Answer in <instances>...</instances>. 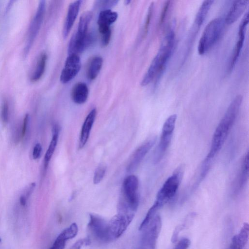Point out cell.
I'll use <instances>...</instances> for the list:
<instances>
[{"label":"cell","instance_id":"obj_1","mask_svg":"<svg viewBox=\"0 0 249 249\" xmlns=\"http://www.w3.org/2000/svg\"><path fill=\"white\" fill-rule=\"evenodd\" d=\"M243 101L241 95L231 101L213 133L210 151L205 159L213 161L224 144L239 112Z\"/></svg>","mask_w":249,"mask_h":249},{"label":"cell","instance_id":"obj_2","mask_svg":"<svg viewBox=\"0 0 249 249\" xmlns=\"http://www.w3.org/2000/svg\"><path fill=\"white\" fill-rule=\"evenodd\" d=\"M175 39L174 31L171 29L163 39L158 53L144 75L141 83L142 86L148 85L156 78L158 80L160 78L174 51Z\"/></svg>","mask_w":249,"mask_h":249},{"label":"cell","instance_id":"obj_3","mask_svg":"<svg viewBox=\"0 0 249 249\" xmlns=\"http://www.w3.org/2000/svg\"><path fill=\"white\" fill-rule=\"evenodd\" d=\"M184 169L183 165L178 166L159 190L153 203L159 210L176 195L181 182Z\"/></svg>","mask_w":249,"mask_h":249},{"label":"cell","instance_id":"obj_4","mask_svg":"<svg viewBox=\"0 0 249 249\" xmlns=\"http://www.w3.org/2000/svg\"><path fill=\"white\" fill-rule=\"evenodd\" d=\"M225 24L224 18L220 17L212 19L207 24L198 44L199 54H205L216 44L222 34Z\"/></svg>","mask_w":249,"mask_h":249},{"label":"cell","instance_id":"obj_5","mask_svg":"<svg viewBox=\"0 0 249 249\" xmlns=\"http://www.w3.org/2000/svg\"><path fill=\"white\" fill-rule=\"evenodd\" d=\"M139 180L133 175L127 176L123 184L122 196L119 203L136 213L139 203Z\"/></svg>","mask_w":249,"mask_h":249},{"label":"cell","instance_id":"obj_6","mask_svg":"<svg viewBox=\"0 0 249 249\" xmlns=\"http://www.w3.org/2000/svg\"><path fill=\"white\" fill-rule=\"evenodd\" d=\"M177 119L176 114L171 115L163 124L160 140L154 154L153 161L155 163L162 160L170 144Z\"/></svg>","mask_w":249,"mask_h":249},{"label":"cell","instance_id":"obj_7","mask_svg":"<svg viewBox=\"0 0 249 249\" xmlns=\"http://www.w3.org/2000/svg\"><path fill=\"white\" fill-rule=\"evenodd\" d=\"M161 219L156 215L141 231L142 233L138 249H156V244L161 228Z\"/></svg>","mask_w":249,"mask_h":249},{"label":"cell","instance_id":"obj_8","mask_svg":"<svg viewBox=\"0 0 249 249\" xmlns=\"http://www.w3.org/2000/svg\"><path fill=\"white\" fill-rule=\"evenodd\" d=\"M135 213L118 212L108 222V234L110 241H114L125 232L133 220Z\"/></svg>","mask_w":249,"mask_h":249},{"label":"cell","instance_id":"obj_9","mask_svg":"<svg viewBox=\"0 0 249 249\" xmlns=\"http://www.w3.org/2000/svg\"><path fill=\"white\" fill-rule=\"evenodd\" d=\"M88 228L95 238L100 242H110L108 229V222L100 216L89 214Z\"/></svg>","mask_w":249,"mask_h":249},{"label":"cell","instance_id":"obj_10","mask_svg":"<svg viewBox=\"0 0 249 249\" xmlns=\"http://www.w3.org/2000/svg\"><path fill=\"white\" fill-rule=\"evenodd\" d=\"M45 1L39 2L35 15L30 24L24 53L27 55L39 32L44 17L45 12Z\"/></svg>","mask_w":249,"mask_h":249},{"label":"cell","instance_id":"obj_11","mask_svg":"<svg viewBox=\"0 0 249 249\" xmlns=\"http://www.w3.org/2000/svg\"><path fill=\"white\" fill-rule=\"evenodd\" d=\"M156 139V136H152L136 149L127 164L126 167L127 172H133L138 168L147 153L155 143Z\"/></svg>","mask_w":249,"mask_h":249},{"label":"cell","instance_id":"obj_12","mask_svg":"<svg viewBox=\"0 0 249 249\" xmlns=\"http://www.w3.org/2000/svg\"><path fill=\"white\" fill-rule=\"evenodd\" d=\"M93 36L90 33L80 34L75 33L70 40L68 52L70 54H78L87 49L93 42Z\"/></svg>","mask_w":249,"mask_h":249},{"label":"cell","instance_id":"obj_13","mask_svg":"<svg viewBox=\"0 0 249 249\" xmlns=\"http://www.w3.org/2000/svg\"><path fill=\"white\" fill-rule=\"evenodd\" d=\"M80 69L81 61L78 55H69L60 76L61 83L66 84L69 82L77 74Z\"/></svg>","mask_w":249,"mask_h":249},{"label":"cell","instance_id":"obj_14","mask_svg":"<svg viewBox=\"0 0 249 249\" xmlns=\"http://www.w3.org/2000/svg\"><path fill=\"white\" fill-rule=\"evenodd\" d=\"M249 22V13L247 12L239 25L238 30V38L235 43L228 66V71L231 72L234 68L240 56L245 40V32Z\"/></svg>","mask_w":249,"mask_h":249},{"label":"cell","instance_id":"obj_15","mask_svg":"<svg viewBox=\"0 0 249 249\" xmlns=\"http://www.w3.org/2000/svg\"><path fill=\"white\" fill-rule=\"evenodd\" d=\"M249 178V152L244 155L238 174L233 185V193L237 194L245 187Z\"/></svg>","mask_w":249,"mask_h":249},{"label":"cell","instance_id":"obj_16","mask_svg":"<svg viewBox=\"0 0 249 249\" xmlns=\"http://www.w3.org/2000/svg\"><path fill=\"white\" fill-rule=\"evenodd\" d=\"M118 14L109 9L100 12L97 20L98 30L100 34L111 30L110 26L117 19Z\"/></svg>","mask_w":249,"mask_h":249},{"label":"cell","instance_id":"obj_17","mask_svg":"<svg viewBox=\"0 0 249 249\" xmlns=\"http://www.w3.org/2000/svg\"><path fill=\"white\" fill-rule=\"evenodd\" d=\"M81 2V0H76L71 2L69 6L63 30L64 38L68 36L73 26L78 14Z\"/></svg>","mask_w":249,"mask_h":249},{"label":"cell","instance_id":"obj_18","mask_svg":"<svg viewBox=\"0 0 249 249\" xmlns=\"http://www.w3.org/2000/svg\"><path fill=\"white\" fill-rule=\"evenodd\" d=\"M248 2V0H245L234 1L224 18L225 23L231 24L235 22L245 11Z\"/></svg>","mask_w":249,"mask_h":249},{"label":"cell","instance_id":"obj_19","mask_svg":"<svg viewBox=\"0 0 249 249\" xmlns=\"http://www.w3.org/2000/svg\"><path fill=\"white\" fill-rule=\"evenodd\" d=\"M96 116V109L93 108L87 116L83 124L79 138V148H82L86 144Z\"/></svg>","mask_w":249,"mask_h":249},{"label":"cell","instance_id":"obj_20","mask_svg":"<svg viewBox=\"0 0 249 249\" xmlns=\"http://www.w3.org/2000/svg\"><path fill=\"white\" fill-rule=\"evenodd\" d=\"M249 235V224L245 223L239 233L232 237L228 249H243L248 241Z\"/></svg>","mask_w":249,"mask_h":249},{"label":"cell","instance_id":"obj_21","mask_svg":"<svg viewBox=\"0 0 249 249\" xmlns=\"http://www.w3.org/2000/svg\"><path fill=\"white\" fill-rule=\"evenodd\" d=\"M89 95V89L83 82L76 83L71 92V99L75 104L81 105L85 103Z\"/></svg>","mask_w":249,"mask_h":249},{"label":"cell","instance_id":"obj_22","mask_svg":"<svg viewBox=\"0 0 249 249\" xmlns=\"http://www.w3.org/2000/svg\"><path fill=\"white\" fill-rule=\"evenodd\" d=\"M59 132V127L57 124H54L52 128V138L46 151L44 159V168L46 170L49 162L56 148Z\"/></svg>","mask_w":249,"mask_h":249},{"label":"cell","instance_id":"obj_23","mask_svg":"<svg viewBox=\"0 0 249 249\" xmlns=\"http://www.w3.org/2000/svg\"><path fill=\"white\" fill-rule=\"evenodd\" d=\"M103 65V59L100 56L93 57L89 63L87 70V76L89 79L93 80L98 76L102 68Z\"/></svg>","mask_w":249,"mask_h":249},{"label":"cell","instance_id":"obj_24","mask_svg":"<svg viewBox=\"0 0 249 249\" xmlns=\"http://www.w3.org/2000/svg\"><path fill=\"white\" fill-rule=\"evenodd\" d=\"M213 0H204L200 6L195 18L196 27L199 28L205 20Z\"/></svg>","mask_w":249,"mask_h":249},{"label":"cell","instance_id":"obj_25","mask_svg":"<svg viewBox=\"0 0 249 249\" xmlns=\"http://www.w3.org/2000/svg\"><path fill=\"white\" fill-rule=\"evenodd\" d=\"M47 60V54L45 53H41L38 59L36 68L31 77L32 81H37L41 78L45 70Z\"/></svg>","mask_w":249,"mask_h":249},{"label":"cell","instance_id":"obj_26","mask_svg":"<svg viewBox=\"0 0 249 249\" xmlns=\"http://www.w3.org/2000/svg\"><path fill=\"white\" fill-rule=\"evenodd\" d=\"M92 17V13L87 11L81 16L78 23L77 33L80 34L88 33V27Z\"/></svg>","mask_w":249,"mask_h":249},{"label":"cell","instance_id":"obj_27","mask_svg":"<svg viewBox=\"0 0 249 249\" xmlns=\"http://www.w3.org/2000/svg\"><path fill=\"white\" fill-rule=\"evenodd\" d=\"M78 231V228L77 224L73 223L63 230L58 236L67 241L74 238L77 235Z\"/></svg>","mask_w":249,"mask_h":249},{"label":"cell","instance_id":"obj_28","mask_svg":"<svg viewBox=\"0 0 249 249\" xmlns=\"http://www.w3.org/2000/svg\"><path fill=\"white\" fill-rule=\"evenodd\" d=\"M36 184L33 182L30 184L24 190L19 199V204L21 206H25L26 205L28 200L33 193Z\"/></svg>","mask_w":249,"mask_h":249},{"label":"cell","instance_id":"obj_29","mask_svg":"<svg viewBox=\"0 0 249 249\" xmlns=\"http://www.w3.org/2000/svg\"><path fill=\"white\" fill-rule=\"evenodd\" d=\"M106 171V166L103 164H100L96 169L94 176L93 181L94 184H97L103 178Z\"/></svg>","mask_w":249,"mask_h":249},{"label":"cell","instance_id":"obj_30","mask_svg":"<svg viewBox=\"0 0 249 249\" xmlns=\"http://www.w3.org/2000/svg\"><path fill=\"white\" fill-rule=\"evenodd\" d=\"M0 119L3 124L7 123L9 119V105L6 101L2 103L0 113Z\"/></svg>","mask_w":249,"mask_h":249},{"label":"cell","instance_id":"obj_31","mask_svg":"<svg viewBox=\"0 0 249 249\" xmlns=\"http://www.w3.org/2000/svg\"><path fill=\"white\" fill-rule=\"evenodd\" d=\"M153 10H154V3L152 2L150 5L147 14L146 15L145 21L144 25V29H143V32L144 35H146L147 33L149 26L150 25V23L151 21V18L152 17L153 13Z\"/></svg>","mask_w":249,"mask_h":249},{"label":"cell","instance_id":"obj_32","mask_svg":"<svg viewBox=\"0 0 249 249\" xmlns=\"http://www.w3.org/2000/svg\"><path fill=\"white\" fill-rule=\"evenodd\" d=\"M170 4L171 1H166L164 3V6L161 10L160 17V18L159 24L160 25H162L165 20L169 10Z\"/></svg>","mask_w":249,"mask_h":249},{"label":"cell","instance_id":"obj_33","mask_svg":"<svg viewBox=\"0 0 249 249\" xmlns=\"http://www.w3.org/2000/svg\"><path fill=\"white\" fill-rule=\"evenodd\" d=\"M98 6L104 10L109 9L108 8L115 6L118 0H100L97 1Z\"/></svg>","mask_w":249,"mask_h":249},{"label":"cell","instance_id":"obj_34","mask_svg":"<svg viewBox=\"0 0 249 249\" xmlns=\"http://www.w3.org/2000/svg\"><path fill=\"white\" fill-rule=\"evenodd\" d=\"M66 241L57 236L52 246L49 249H64Z\"/></svg>","mask_w":249,"mask_h":249},{"label":"cell","instance_id":"obj_35","mask_svg":"<svg viewBox=\"0 0 249 249\" xmlns=\"http://www.w3.org/2000/svg\"><path fill=\"white\" fill-rule=\"evenodd\" d=\"M190 245V240L187 238L184 237L177 243L173 249H188Z\"/></svg>","mask_w":249,"mask_h":249},{"label":"cell","instance_id":"obj_36","mask_svg":"<svg viewBox=\"0 0 249 249\" xmlns=\"http://www.w3.org/2000/svg\"><path fill=\"white\" fill-rule=\"evenodd\" d=\"M30 117L28 114H26L23 120V123L21 128V138L23 139L26 134L29 124Z\"/></svg>","mask_w":249,"mask_h":249},{"label":"cell","instance_id":"obj_37","mask_svg":"<svg viewBox=\"0 0 249 249\" xmlns=\"http://www.w3.org/2000/svg\"><path fill=\"white\" fill-rule=\"evenodd\" d=\"M111 31L101 34V44L102 47L107 46L110 40Z\"/></svg>","mask_w":249,"mask_h":249},{"label":"cell","instance_id":"obj_38","mask_svg":"<svg viewBox=\"0 0 249 249\" xmlns=\"http://www.w3.org/2000/svg\"><path fill=\"white\" fill-rule=\"evenodd\" d=\"M42 151V146L39 143H36L34 146L32 152L33 158L34 160L38 159Z\"/></svg>","mask_w":249,"mask_h":249},{"label":"cell","instance_id":"obj_39","mask_svg":"<svg viewBox=\"0 0 249 249\" xmlns=\"http://www.w3.org/2000/svg\"><path fill=\"white\" fill-rule=\"evenodd\" d=\"M89 240L88 239H81L77 240L71 246L70 249H81L84 245L88 244Z\"/></svg>","mask_w":249,"mask_h":249},{"label":"cell","instance_id":"obj_40","mask_svg":"<svg viewBox=\"0 0 249 249\" xmlns=\"http://www.w3.org/2000/svg\"><path fill=\"white\" fill-rule=\"evenodd\" d=\"M131 2V0H126L124 1V4L125 5H128Z\"/></svg>","mask_w":249,"mask_h":249},{"label":"cell","instance_id":"obj_41","mask_svg":"<svg viewBox=\"0 0 249 249\" xmlns=\"http://www.w3.org/2000/svg\"><path fill=\"white\" fill-rule=\"evenodd\" d=\"M0 241H1V239H0Z\"/></svg>","mask_w":249,"mask_h":249}]
</instances>
